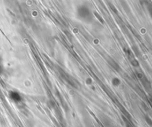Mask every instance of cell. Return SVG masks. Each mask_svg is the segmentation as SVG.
Returning a JSON list of instances; mask_svg holds the SVG:
<instances>
[{"mask_svg":"<svg viewBox=\"0 0 152 127\" xmlns=\"http://www.w3.org/2000/svg\"><path fill=\"white\" fill-rule=\"evenodd\" d=\"M76 16L80 21L91 23L93 20V14L90 8L86 5H81L76 9Z\"/></svg>","mask_w":152,"mask_h":127,"instance_id":"6da1fadb","label":"cell"}]
</instances>
